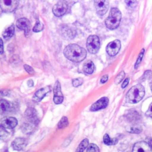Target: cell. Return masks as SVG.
<instances>
[{
	"mask_svg": "<svg viewBox=\"0 0 152 152\" xmlns=\"http://www.w3.org/2000/svg\"><path fill=\"white\" fill-rule=\"evenodd\" d=\"M125 3L126 6L131 10L134 9L137 5V0H125Z\"/></svg>",
	"mask_w": 152,
	"mask_h": 152,
	"instance_id": "27",
	"label": "cell"
},
{
	"mask_svg": "<svg viewBox=\"0 0 152 152\" xmlns=\"http://www.w3.org/2000/svg\"><path fill=\"white\" fill-rule=\"evenodd\" d=\"M145 90L144 87L140 84H136L132 87L126 95V100L130 103H137L144 97Z\"/></svg>",
	"mask_w": 152,
	"mask_h": 152,
	"instance_id": "2",
	"label": "cell"
},
{
	"mask_svg": "<svg viewBox=\"0 0 152 152\" xmlns=\"http://www.w3.org/2000/svg\"><path fill=\"white\" fill-rule=\"evenodd\" d=\"M125 72L124 71H121L118 75L116 77L115 80H114V83H115V84H118L121 83V81L124 79V77H125Z\"/></svg>",
	"mask_w": 152,
	"mask_h": 152,
	"instance_id": "28",
	"label": "cell"
},
{
	"mask_svg": "<svg viewBox=\"0 0 152 152\" xmlns=\"http://www.w3.org/2000/svg\"><path fill=\"white\" fill-rule=\"evenodd\" d=\"M50 91V87L49 86H46L45 87H43L41 89L37 90L34 94L33 99L35 102H39L41 101L45 96Z\"/></svg>",
	"mask_w": 152,
	"mask_h": 152,
	"instance_id": "17",
	"label": "cell"
},
{
	"mask_svg": "<svg viewBox=\"0 0 152 152\" xmlns=\"http://www.w3.org/2000/svg\"><path fill=\"white\" fill-rule=\"evenodd\" d=\"M148 143L150 145V146L151 147V149H152V138H148Z\"/></svg>",
	"mask_w": 152,
	"mask_h": 152,
	"instance_id": "39",
	"label": "cell"
},
{
	"mask_svg": "<svg viewBox=\"0 0 152 152\" xmlns=\"http://www.w3.org/2000/svg\"><path fill=\"white\" fill-rule=\"evenodd\" d=\"M14 33V25L12 24L7 28L2 33V36L5 39H10Z\"/></svg>",
	"mask_w": 152,
	"mask_h": 152,
	"instance_id": "20",
	"label": "cell"
},
{
	"mask_svg": "<svg viewBox=\"0 0 152 152\" xmlns=\"http://www.w3.org/2000/svg\"><path fill=\"white\" fill-rule=\"evenodd\" d=\"M15 108V106L13 103L5 100H0V113L4 114L9 112H11Z\"/></svg>",
	"mask_w": 152,
	"mask_h": 152,
	"instance_id": "15",
	"label": "cell"
},
{
	"mask_svg": "<svg viewBox=\"0 0 152 152\" xmlns=\"http://www.w3.org/2000/svg\"><path fill=\"white\" fill-rule=\"evenodd\" d=\"M4 52V44L2 39L0 37V54Z\"/></svg>",
	"mask_w": 152,
	"mask_h": 152,
	"instance_id": "37",
	"label": "cell"
},
{
	"mask_svg": "<svg viewBox=\"0 0 152 152\" xmlns=\"http://www.w3.org/2000/svg\"><path fill=\"white\" fill-rule=\"evenodd\" d=\"M144 49H142L141 50V51L140 52L139 55H138V57L137 58V60L135 62V68H137L138 65H140V64L141 63V61H142V57H143V55H144Z\"/></svg>",
	"mask_w": 152,
	"mask_h": 152,
	"instance_id": "30",
	"label": "cell"
},
{
	"mask_svg": "<svg viewBox=\"0 0 152 152\" xmlns=\"http://www.w3.org/2000/svg\"><path fill=\"white\" fill-rule=\"evenodd\" d=\"M88 145V139H84L81 141L78 147L77 148L75 152H84V150L87 147Z\"/></svg>",
	"mask_w": 152,
	"mask_h": 152,
	"instance_id": "23",
	"label": "cell"
},
{
	"mask_svg": "<svg viewBox=\"0 0 152 152\" xmlns=\"http://www.w3.org/2000/svg\"><path fill=\"white\" fill-rule=\"evenodd\" d=\"M16 26L19 29L24 31L25 36L26 37L28 36L31 30V25L30 24V21L27 18H19L16 21Z\"/></svg>",
	"mask_w": 152,
	"mask_h": 152,
	"instance_id": "9",
	"label": "cell"
},
{
	"mask_svg": "<svg viewBox=\"0 0 152 152\" xmlns=\"http://www.w3.org/2000/svg\"><path fill=\"white\" fill-rule=\"evenodd\" d=\"M68 9V4L65 0H59L53 7L52 11L56 17H61L64 15Z\"/></svg>",
	"mask_w": 152,
	"mask_h": 152,
	"instance_id": "6",
	"label": "cell"
},
{
	"mask_svg": "<svg viewBox=\"0 0 152 152\" xmlns=\"http://www.w3.org/2000/svg\"><path fill=\"white\" fill-rule=\"evenodd\" d=\"M151 75H152V72L151 71H149V70L146 71L144 72V75H143V78H144L143 80H145L147 78H148Z\"/></svg>",
	"mask_w": 152,
	"mask_h": 152,
	"instance_id": "33",
	"label": "cell"
},
{
	"mask_svg": "<svg viewBox=\"0 0 152 152\" xmlns=\"http://www.w3.org/2000/svg\"><path fill=\"white\" fill-rule=\"evenodd\" d=\"M64 55L69 61L79 62L86 58L87 51L84 48L77 44H70L64 49Z\"/></svg>",
	"mask_w": 152,
	"mask_h": 152,
	"instance_id": "1",
	"label": "cell"
},
{
	"mask_svg": "<svg viewBox=\"0 0 152 152\" xmlns=\"http://www.w3.org/2000/svg\"><path fill=\"white\" fill-rule=\"evenodd\" d=\"M83 68L85 73L88 74H91L93 72L94 70V65L91 61L88 60L84 64Z\"/></svg>",
	"mask_w": 152,
	"mask_h": 152,
	"instance_id": "19",
	"label": "cell"
},
{
	"mask_svg": "<svg viewBox=\"0 0 152 152\" xmlns=\"http://www.w3.org/2000/svg\"><path fill=\"white\" fill-rule=\"evenodd\" d=\"M145 115L148 116V117H150V118H152V102L150 104L148 110H147L146 113H145Z\"/></svg>",
	"mask_w": 152,
	"mask_h": 152,
	"instance_id": "32",
	"label": "cell"
},
{
	"mask_svg": "<svg viewBox=\"0 0 152 152\" xmlns=\"http://www.w3.org/2000/svg\"><path fill=\"white\" fill-rule=\"evenodd\" d=\"M83 83V80L82 78H77L73 79L72 81V86L75 87H77L80 86H81Z\"/></svg>",
	"mask_w": 152,
	"mask_h": 152,
	"instance_id": "29",
	"label": "cell"
},
{
	"mask_svg": "<svg viewBox=\"0 0 152 152\" xmlns=\"http://www.w3.org/2000/svg\"><path fill=\"white\" fill-rule=\"evenodd\" d=\"M44 28V26L43 24L38 20H37V21L34 25V26L33 28V31L34 32H39L41 31Z\"/></svg>",
	"mask_w": 152,
	"mask_h": 152,
	"instance_id": "25",
	"label": "cell"
},
{
	"mask_svg": "<svg viewBox=\"0 0 152 152\" xmlns=\"http://www.w3.org/2000/svg\"><path fill=\"white\" fill-rule=\"evenodd\" d=\"M18 4L19 0H0V8L4 12H12L16 10Z\"/></svg>",
	"mask_w": 152,
	"mask_h": 152,
	"instance_id": "5",
	"label": "cell"
},
{
	"mask_svg": "<svg viewBox=\"0 0 152 152\" xmlns=\"http://www.w3.org/2000/svg\"><path fill=\"white\" fill-rule=\"evenodd\" d=\"M129 81V78H126V79L124 80V81L123 82V83H122V87L123 88H125V87L127 86V85L128 84Z\"/></svg>",
	"mask_w": 152,
	"mask_h": 152,
	"instance_id": "36",
	"label": "cell"
},
{
	"mask_svg": "<svg viewBox=\"0 0 152 152\" xmlns=\"http://www.w3.org/2000/svg\"><path fill=\"white\" fill-rule=\"evenodd\" d=\"M103 142L106 145H115L118 142V139L116 138H111L108 134H105L103 136Z\"/></svg>",
	"mask_w": 152,
	"mask_h": 152,
	"instance_id": "22",
	"label": "cell"
},
{
	"mask_svg": "<svg viewBox=\"0 0 152 152\" xmlns=\"http://www.w3.org/2000/svg\"><path fill=\"white\" fill-rule=\"evenodd\" d=\"M126 131L132 134H139L142 131V127L139 125H134L128 126L126 128Z\"/></svg>",
	"mask_w": 152,
	"mask_h": 152,
	"instance_id": "21",
	"label": "cell"
},
{
	"mask_svg": "<svg viewBox=\"0 0 152 152\" xmlns=\"http://www.w3.org/2000/svg\"><path fill=\"white\" fill-rule=\"evenodd\" d=\"M53 100V102L56 104L62 103L64 100V96L61 91V84L58 80H56L54 84Z\"/></svg>",
	"mask_w": 152,
	"mask_h": 152,
	"instance_id": "8",
	"label": "cell"
},
{
	"mask_svg": "<svg viewBox=\"0 0 152 152\" xmlns=\"http://www.w3.org/2000/svg\"><path fill=\"white\" fill-rule=\"evenodd\" d=\"M27 145V140L24 138H17L11 142V147L17 151L23 150Z\"/></svg>",
	"mask_w": 152,
	"mask_h": 152,
	"instance_id": "12",
	"label": "cell"
},
{
	"mask_svg": "<svg viewBox=\"0 0 152 152\" xmlns=\"http://www.w3.org/2000/svg\"><path fill=\"white\" fill-rule=\"evenodd\" d=\"M26 118L30 121L32 124L36 125L39 122L38 115L36 110L32 107L27 108L25 112Z\"/></svg>",
	"mask_w": 152,
	"mask_h": 152,
	"instance_id": "13",
	"label": "cell"
},
{
	"mask_svg": "<svg viewBox=\"0 0 152 152\" xmlns=\"http://www.w3.org/2000/svg\"><path fill=\"white\" fill-rule=\"evenodd\" d=\"M109 103V99L106 97H103L94 103L90 107V110L92 112L97 111L104 109Z\"/></svg>",
	"mask_w": 152,
	"mask_h": 152,
	"instance_id": "11",
	"label": "cell"
},
{
	"mask_svg": "<svg viewBox=\"0 0 152 152\" xmlns=\"http://www.w3.org/2000/svg\"><path fill=\"white\" fill-rule=\"evenodd\" d=\"M150 86L151 90V92H152V81H151V83H150Z\"/></svg>",
	"mask_w": 152,
	"mask_h": 152,
	"instance_id": "40",
	"label": "cell"
},
{
	"mask_svg": "<svg viewBox=\"0 0 152 152\" xmlns=\"http://www.w3.org/2000/svg\"><path fill=\"white\" fill-rule=\"evenodd\" d=\"M69 124V121L66 116H62L58 124V128L59 129H62L66 127Z\"/></svg>",
	"mask_w": 152,
	"mask_h": 152,
	"instance_id": "24",
	"label": "cell"
},
{
	"mask_svg": "<svg viewBox=\"0 0 152 152\" xmlns=\"http://www.w3.org/2000/svg\"><path fill=\"white\" fill-rule=\"evenodd\" d=\"M121 12L117 8H112L109 16L105 20L106 27L110 30L116 29L119 25L121 20Z\"/></svg>",
	"mask_w": 152,
	"mask_h": 152,
	"instance_id": "3",
	"label": "cell"
},
{
	"mask_svg": "<svg viewBox=\"0 0 152 152\" xmlns=\"http://www.w3.org/2000/svg\"><path fill=\"white\" fill-rule=\"evenodd\" d=\"M24 68L25 69V71L29 74H34V71L33 69V68L29 66L28 65H27V64H25L24 65Z\"/></svg>",
	"mask_w": 152,
	"mask_h": 152,
	"instance_id": "31",
	"label": "cell"
},
{
	"mask_svg": "<svg viewBox=\"0 0 152 152\" xmlns=\"http://www.w3.org/2000/svg\"><path fill=\"white\" fill-rule=\"evenodd\" d=\"M27 86H28V87H33V85H34V82H33V81L32 80H28V81H27Z\"/></svg>",
	"mask_w": 152,
	"mask_h": 152,
	"instance_id": "38",
	"label": "cell"
},
{
	"mask_svg": "<svg viewBox=\"0 0 152 152\" xmlns=\"http://www.w3.org/2000/svg\"><path fill=\"white\" fill-rule=\"evenodd\" d=\"M125 118L129 122L135 123L141 119V116L139 113L133 109L129 110L125 115Z\"/></svg>",
	"mask_w": 152,
	"mask_h": 152,
	"instance_id": "18",
	"label": "cell"
},
{
	"mask_svg": "<svg viewBox=\"0 0 152 152\" xmlns=\"http://www.w3.org/2000/svg\"><path fill=\"white\" fill-rule=\"evenodd\" d=\"M18 124V121L14 117H5L1 121L2 126L7 129H12Z\"/></svg>",
	"mask_w": 152,
	"mask_h": 152,
	"instance_id": "16",
	"label": "cell"
},
{
	"mask_svg": "<svg viewBox=\"0 0 152 152\" xmlns=\"http://www.w3.org/2000/svg\"><path fill=\"white\" fill-rule=\"evenodd\" d=\"M151 148L148 142L140 141L135 143L132 148V152H151Z\"/></svg>",
	"mask_w": 152,
	"mask_h": 152,
	"instance_id": "14",
	"label": "cell"
},
{
	"mask_svg": "<svg viewBox=\"0 0 152 152\" xmlns=\"http://www.w3.org/2000/svg\"><path fill=\"white\" fill-rule=\"evenodd\" d=\"M9 93H8V90H7L6 89H3V90H0V95L2 96H8Z\"/></svg>",
	"mask_w": 152,
	"mask_h": 152,
	"instance_id": "34",
	"label": "cell"
},
{
	"mask_svg": "<svg viewBox=\"0 0 152 152\" xmlns=\"http://www.w3.org/2000/svg\"><path fill=\"white\" fill-rule=\"evenodd\" d=\"M94 4L96 12L99 15H103L107 12L109 8L108 0H94Z\"/></svg>",
	"mask_w": 152,
	"mask_h": 152,
	"instance_id": "7",
	"label": "cell"
},
{
	"mask_svg": "<svg viewBox=\"0 0 152 152\" xmlns=\"http://www.w3.org/2000/svg\"><path fill=\"white\" fill-rule=\"evenodd\" d=\"M87 152H100L99 148L95 144H90L87 146Z\"/></svg>",
	"mask_w": 152,
	"mask_h": 152,
	"instance_id": "26",
	"label": "cell"
},
{
	"mask_svg": "<svg viewBox=\"0 0 152 152\" xmlns=\"http://www.w3.org/2000/svg\"><path fill=\"white\" fill-rule=\"evenodd\" d=\"M87 48L88 51L92 54L96 53L100 48V40L97 36L91 35L87 40Z\"/></svg>",
	"mask_w": 152,
	"mask_h": 152,
	"instance_id": "4",
	"label": "cell"
},
{
	"mask_svg": "<svg viewBox=\"0 0 152 152\" xmlns=\"http://www.w3.org/2000/svg\"><path fill=\"white\" fill-rule=\"evenodd\" d=\"M121 48V42L120 40L116 39L109 43L106 46V52L109 56H115Z\"/></svg>",
	"mask_w": 152,
	"mask_h": 152,
	"instance_id": "10",
	"label": "cell"
},
{
	"mask_svg": "<svg viewBox=\"0 0 152 152\" xmlns=\"http://www.w3.org/2000/svg\"><path fill=\"white\" fill-rule=\"evenodd\" d=\"M108 80V75H104L100 79V83H106Z\"/></svg>",
	"mask_w": 152,
	"mask_h": 152,
	"instance_id": "35",
	"label": "cell"
}]
</instances>
